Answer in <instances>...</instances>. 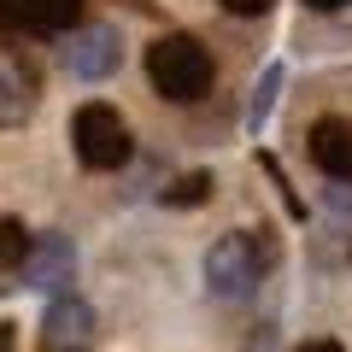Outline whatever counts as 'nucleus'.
Returning a JSON list of instances; mask_svg holds the SVG:
<instances>
[{
    "instance_id": "f257e3e1",
    "label": "nucleus",
    "mask_w": 352,
    "mask_h": 352,
    "mask_svg": "<svg viewBox=\"0 0 352 352\" xmlns=\"http://www.w3.org/2000/svg\"><path fill=\"white\" fill-rule=\"evenodd\" d=\"M147 76H153V88H159L164 100L188 106V100H200L206 88H212L217 71H212V53L194 36H159L147 47Z\"/></svg>"
},
{
    "instance_id": "f03ea898",
    "label": "nucleus",
    "mask_w": 352,
    "mask_h": 352,
    "mask_svg": "<svg viewBox=\"0 0 352 352\" xmlns=\"http://www.w3.org/2000/svg\"><path fill=\"white\" fill-rule=\"evenodd\" d=\"M71 141H76V159L88 170H118L129 159V124L118 118V106L106 100H88L82 112L71 118Z\"/></svg>"
},
{
    "instance_id": "7ed1b4c3",
    "label": "nucleus",
    "mask_w": 352,
    "mask_h": 352,
    "mask_svg": "<svg viewBox=\"0 0 352 352\" xmlns=\"http://www.w3.org/2000/svg\"><path fill=\"white\" fill-rule=\"evenodd\" d=\"M264 276V247L252 235H223L212 252H206V288L217 294V300H247L252 288H258Z\"/></svg>"
},
{
    "instance_id": "20e7f679",
    "label": "nucleus",
    "mask_w": 352,
    "mask_h": 352,
    "mask_svg": "<svg viewBox=\"0 0 352 352\" xmlns=\"http://www.w3.org/2000/svg\"><path fill=\"white\" fill-rule=\"evenodd\" d=\"M36 94H41V76L24 53L0 47V124H24L36 112Z\"/></svg>"
},
{
    "instance_id": "39448f33",
    "label": "nucleus",
    "mask_w": 352,
    "mask_h": 352,
    "mask_svg": "<svg viewBox=\"0 0 352 352\" xmlns=\"http://www.w3.org/2000/svg\"><path fill=\"white\" fill-rule=\"evenodd\" d=\"M118 59H124V47H118V36L106 24H88V30H76V36L65 41V65H71V76H88V82L112 76Z\"/></svg>"
},
{
    "instance_id": "423d86ee",
    "label": "nucleus",
    "mask_w": 352,
    "mask_h": 352,
    "mask_svg": "<svg viewBox=\"0 0 352 352\" xmlns=\"http://www.w3.org/2000/svg\"><path fill=\"white\" fill-rule=\"evenodd\" d=\"M311 159L335 182H352V118H317L311 124Z\"/></svg>"
},
{
    "instance_id": "0eeeda50",
    "label": "nucleus",
    "mask_w": 352,
    "mask_h": 352,
    "mask_svg": "<svg viewBox=\"0 0 352 352\" xmlns=\"http://www.w3.org/2000/svg\"><path fill=\"white\" fill-rule=\"evenodd\" d=\"M6 24H24V30H65L76 24L82 0H0Z\"/></svg>"
},
{
    "instance_id": "6e6552de",
    "label": "nucleus",
    "mask_w": 352,
    "mask_h": 352,
    "mask_svg": "<svg viewBox=\"0 0 352 352\" xmlns=\"http://www.w3.org/2000/svg\"><path fill=\"white\" fill-rule=\"evenodd\" d=\"M88 329H94V311H88L82 300H53L41 335H47L53 352H65V346H76V340H88Z\"/></svg>"
},
{
    "instance_id": "1a4fd4ad",
    "label": "nucleus",
    "mask_w": 352,
    "mask_h": 352,
    "mask_svg": "<svg viewBox=\"0 0 352 352\" xmlns=\"http://www.w3.org/2000/svg\"><path fill=\"white\" fill-rule=\"evenodd\" d=\"M24 282L30 288H59V282H71V247H65L59 235L36 241V252H30V264H24Z\"/></svg>"
},
{
    "instance_id": "9d476101",
    "label": "nucleus",
    "mask_w": 352,
    "mask_h": 352,
    "mask_svg": "<svg viewBox=\"0 0 352 352\" xmlns=\"http://www.w3.org/2000/svg\"><path fill=\"white\" fill-rule=\"evenodd\" d=\"M30 252H36V235L18 217H0V270H24Z\"/></svg>"
},
{
    "instance_id": "9b49d317",
    "label": "nucleus",
    "mask_w": 352,
    "mask_h": 352,
    "mask_svg": "<svg viewBox=\"0 0 352 352\" xmlns=\"http://www.w3.org/2000/svg\"><path fill=\"white\" fill-rule=\"evenodd\" d=\"M276 88H282V65H270V71H264V88H252V106H247V124H252V129L270 118V100H276Z\"/></svg>"
},
{
    "instance_id": "f8f14e48",
    "label": "nucleus",
    "mask_w": 352,
    "mask_h": 352,
    "mask_svg": "<svg viewBox=\"0 0 352 352\" xmlns=\"http://www.w3.org/2000/svg\"><path fill=\"white\" fill-rule=\"evenodd\" d=\"M206 188H212V176H182V182L170 188V200L176 206H194V200H206Z\"/></svg>"
},
{
    "instance_id": "ddd939ff",
    "label": "nucleus",
    "mask_w": 352,
    "mask_h": 352,
    "mask_svg": "<svg viewBox=\"0 0 352 352\" xmlns=\"http://www.w3.org/2000/svg\"><path fill=\"white\" fill-rule=\"evenodd\" d=\"M235 18H258V12H270V0H223Z\"/></svg>"
},
{
    "instance_id": "4468645a",
    "label": "nucleus",
    "mask_w": 352,
    "mask_h": 352,
    "mask_svg": "<svg viewBox=\"0 0 352 352\" xmlns=\"http://www.w3.org/2000/svg\"><path fill=\"white\" fill-rule=\"evenodd\" d=\"M300 352H346V346H340V340H305Z\"/></svg>"
},
{
    "instance_id": "2eb2a0df",
    "label": "nucleus",
    "mask_w": 352,
    "mask_h": 352,
    "mask_svg": "<svg viewBox=\"0 0 352 352\" xmlns=\"http://www.w3.org/2000/svg\"><path fill=\"white\" fill-rule=\"evenodd\" d=\"M311 12H340V6H352V0H305Z\"/></svg>"
}]
</instances>
